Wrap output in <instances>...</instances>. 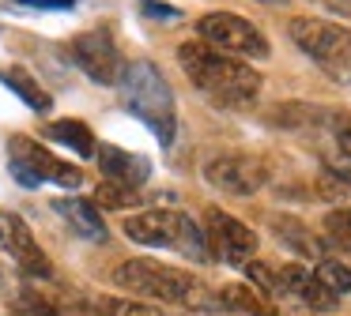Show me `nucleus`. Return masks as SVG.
<instances>
[{"label":"nucleus","mask_w":351,"mask_h":316,"mask_svg":"<svg viewBox=\"0 0 351 316\" xmlns=\"http://www.w3.org/2000/svg\"><path fill=\"white\" fill-rule=\"evenodd\" d=\"M178 60H182L185 75L197 83L200 94H208L212 102L227 105V109H245V105H253L261 94V87H265V75H261L250 60L227 57V53L204 45L200 38L178 45Z\"/></svg>","instance_id":"f257e3e1"},{"label":"nucleus","mask_w":351,"mask_h":316,"mask_svg":"<svg viewBox=\"0 0 351 316\" xmlns=\"http://www.w3.org/2000/svg\"><path fill=\"white\" fill-rule=\"evenodd\" d=\"M117 94H121L125 109L136 113L162 143L174 140V90H170L167 75L152 64V60H132L117 75Z\"/></svg>","instance_id":"f03ea898"},{"label":"nucleus","mask_w":351,"mask_h":316,"mask_svg":"<svg viewBox=\"0 0 351 316\" xmlns=\"http://www.w3.org/2000/svg\"><path fill=\"white\" fill-rule=\"evenodd\" d=\"M117 286L140 293V298H155L167 305H185V308H200V305H215L208 301V290L200 286L197 275L182 267H167L159 260H125L114 271Z\"/></svg>","instance_id":"7ed1b4c3"},{"label":"nucleus","mask_w":351,"mask_h":316,"mask_svg":"<svg viewBox=\"0 0 351 316\" xmlns=\"http://www.w3.org/2000/svg\"><path fill=\"white\" fill-rule=\"evenodd\" d=\"M121 230L136 245L170 248V252H182L197 263H204L212 256L208 252V241H204V230L189 215H182V211H140V215L125 218Z\"/></svg>","instance_id":"20e7f679"},{"label":"nucleus","mask_w":351,"mask_h":316,"mask_svg":"<svg viewBox=\"0 0 351 316\" xmlns=\"http://www.w3.org/2000/svg\"><path fill=\"white\" fill-rule=\"evenodd\" d=\"M287 34L321 72L340 87H351V30L328 19L298 15L287 23Z\"/></svg>","instance_id":"39448f33"},{"label":"nucleus","mask_w":351,"mask_h":316,"mask_svg":"<svg viewBox=\"0 0 351 316\" xmlns=\"http://www.w3.org/2000/svg\"><path fill=\"white\" fill-rule=\"evenodd\" d=\"M197 34L204 45L227 53V57H238V60H265L272 53L261 27L238 12H204L197 19Z\"/></svg>","instance_id":"423d86ee"},{"label":"nucleus","mask_w":351,"mask_h":316,"mask_svg":"<svg viewBox=\"0 0 351 316\" xmlns=\"http://www.w3.org/2000/svg\"><path fill=\"white\" fill-rule=\"evenodd\" d=\"M8 158H12V173H16L19 185L34 188L42 181H57L64 188H76L80 185V170L64 158H57L53 150H46L38 140L31 135H12L8 140Z\"/></svg>","instance_id":"0eeeda50"},{"label":"nucleus","mask_w":351,"mask_h":316,"mask_svg":"<svg viewBox=\"0 0 351 316\" xmlns=\"http://www.w3.org/2000/svg\"><path fill=\"white\" fill-rule=\"evenodd\" d=\"M204 181L227 196H253L268 185V166L257 155H242V150H223L204 162Z\"/></svg>","instance_id":"6e6552de"},{"label":"nucleus","mask_w":351,"mask_h":316,"mask_svg":"<svg viewBox=\"0 0 351 316\" xmlns=\"http://www.w3.org/2000/svg\"><path fill=\"white\" fill-rule=\"evenodd\" d=\"M204 241H208V252L215 260L230 263V267H245L253 260V252H257V233L242 218L227 215L219 207L204 211Z\"/></svg>","instance_id":"1a4fd4ad"},{"label":"nucleus","mask_w":351,"mask_h":316,"mask_svg":"<svg viewBox=\"0 0 351 316\" xmlns=\"http://www.w3.org/2000/svg\"><path fill=\"white\" fill-rule=\"evenodd\" d=\"M69 53L87 79H95L99 87H117L121 53H117V42H114V34H110V27H95V30L76 34L69 42Z\"/></svg>","instance_id":"9d476101"},{"label":"nucleus","mask_w":351,"mask_h":316,"mask_svg":"<svg viewBox=\"0 0 351 316\" xmlns=\"http://www.w3.org/2000/svg\"><path fill=\"white\" fill-rule=\"evenodd\" d=\"M95 158H99L106 181H117V185H125V188H140L147 177H152V162L140 158V155H129V150H121V147L99 143V155Z\"/></svg>","instance_id":"9b49d317"},{"label":"nucleus","mask_w":351,"mask_h":316,"mask_svg":"<svg viewBox=\"0 0 351 316\" xmlns=\"http://www.w3.org/2000/svg\"><path fill=\"white\" fill-rule=\"evenodd\" d=\"M53 211L72 226V233H76L80 241L102 245V241L110 237V230H106V222H102V215H99L95 203H87V200H53Z\"/></svg>","instance_id":"f8f14e48"},{"label":"nucleus","mask_w":351,"mask_h":316,"mask_svg":"<svg viewBox=\"0 0 351 316\" xmlns=\"http://www.w3.org/2000/svg\"><path fill=\"white\" fill-rule=\"evenodd\" d=\"M0 79L8 83L12 90H16L19 98H23L27 105H31L34 113H49L53 109V98H49V90L42 87L38 79H34L27 68H19V64H12V68H0Z\"/></svg>","instance_id":"ddd939ff"},{"label":"nucleus","mask_w":351,"mask_h":316,"mask_svg":"<svg viewBox=\"0 0 351 316\" xmlns=\"http://www.w3.org/2000/svg\"><path fill=\"white\" fill-rule=\"evenodd\" d=\"M12 256H16L19 271L31 278H49L53 271H49V256L38 248V241H34V233L23 226V233L16 237V245H12Z\"/></svg>","instance_id":"4468645a"},{"label":"nucleus","mask_w":351,"mask_h":316,"mask_svg":"<svg viewBox=\"0 0 351 316\" xmlns=\"http://www.w3.org/2000/svg\"><path fill=\"white\" fill-rule=\"evenodd\" d=\"M219 305L223 308H234V313H245V316H276L272 301L261 298L257 290H250V286H223V290H219Z\"/></svg>","instance_id":"2eb2a0df"},{"label":"nucleus","mask_w":351,"mask_h":316,"mask_svg":"<svg viewBox=\"0 0 351 316\" xmlns=\"http://www.w3.org/2000/svg\"><path fill=\"white\" fill-rule=\"evenodd\" d=\"M272 124H280V128H310V124H321V120H332V113L328 109H317V105H306V102H283V105H276L272 109Z\"/></svg>","instance_id":"dca6fc26"},{"label":"nucleus","mask_w":351,"mask_h":316,"mask_svg":"<svg viewBox=\"0 0 351 316\" xmlns=\"http://www.w3.org/2000/svg\"><path fill=\"white\" fill-rule=\"evenodd\" d=\"M49 135H53L57 143H64V147H72L76 155H87V158L99 155V143H95L91 128H87L84 120H53V124H49Z\"/></svg>","instance_id":"f3484780"},{"label":"nucleus","mask_w":351,"mask_h":316,"mask_svg":"<svg viewBox=\"0 0 351 316\" xmlns=\"http://www.w3.org/2000/svg\"><path fill=\"white\" fill-rule=\"evenodd\" d=\"M272 230L280 233V241L287 248H295L298 256H313L317 252V241H313V233L306 230L302 222H298V218H291V215H276L272 218Z\"/></svg>","instance_id":"a211bd4d"},{"label":"nucleus","mask_w":351,"mask_h":316,"mask_svg":"<svg viewBox=\"0 0 351 316\" xmlns=\"http://www.w3.org/2000/svg\"><path fill=\"white\" fill-rule=\"evenodd\" d=\"M313 278H317V282L325 286L328 293H336V298H343V293L351 290V267H348V263H340V260H332V256L317 260Z\"/></svg>","instance_id":"6ab92c4d"},{"label":"nucleus","mask_w":351,"mask_h":316,"mask_svg":"<svg viewBox=\"0 0 351 316\" xmlns=\"http://www.w3.org/2000/svg\"><path fill=\"white\" fill-rule=\"evenodd\" d=\"M95 308L102 316H167V308L147 305V301H129V298H95Z\"/></svg>","instance_id":"aec40b11"},{"label":"nucleus","mask_w":351,"mask_h":316,"mask_svg":"<svg viewBox=\"0 0 351 316\" xmlns=\"http://www.w3.org/2000/svg\"><path fill=\"white\" fill-rule=\"evenodd\" d=\"M136 203H140L136 188H125V185H117V181H102V185L95 188V207L121 211V207H136Z\"/></svg>","instance_id":"412c9836"},{"label":"nucleus","mask_w":351,"mask_h":316,"mask_svg":"<svg viewBox=\"0 0 351 316\" xmlns=\"http://www.w3.org/2000/svg\"><path fill=\"white\" fill-rule=\"evenodd\" d=\"M325 233L328 245H336L340 252L351 256V207H332L325 215Z\"/></svg>","instance_id":"4be33fe9"},{"label":"nucleus","mask_w":351,"mask_h":316,"mask_svg":"<svg viewBox=\"0 0 351 316\" xmlns=\"http://www.w3.org/2000/svg\"><path fill=\"white\" fill-rule=\"evenodd\" d=\"M8 308H12V316H61L46 298H38V293H31V290H19Z\"/></svg>","instance_id":"5701e85b"},{"label":"nucleus","mask_w":351,"mask_h":316,"mask_svg":"<svg viewBox=\"0 0 351 316\" xmlns=\"http://www.w3.org/2000/svg\"><path fill=\"white\" fill-rule=\"evenodd\" d=\"M23 218H16L12 211H0V248L4 252H12V245H16V237L23 233Z\"/></svg>","instance_id":"b1692460"},{"label":"nucleus","mask_w":351,"mask_h":316,"mask_svg":"<svg viewBox=\"0 0 351 316\" xmlns=\"http://www.w3.org/2000/svg\"><path fill=\"white\" fill-rule=\"evenodd\" d=\"M332 128H336V143H340V150L351 158V117L348 113H332Z\"/></svg>","instance_id":"393cba45"},{"label":"nucleus","mask_w":351,"mask_h":316,"mask_svg":"<svg viewBox=\"0 0 351 316\" xmlns=\"http://www.w3.org/2000/svg\"><path fill=\"white\" fill-rule=\"evenodd\" d=\"M140 12H144V15H159V19H178L174 8H159V4H140Z\"/></svg>","instance_id":"a878e982"},{"label":"nucleus","mask_w":351,"mask_h":316,"mask_svg":"<svg viewBox=\"0 0 351 316\" xmlns=\"http://www.w3.org/2000/svg\"><path fill=\"white\" fill-rule=\"evenodd\" d=\"M16 4H31V8H72V0H16Z\"/></svg>","instance_id":"bb28decb"},{"label":"nucleus","mask_w":351,"mask_h":316,"mask_svg":"<svg viewBox=\"0 0 351 316\" xmlns=\"http://www.w3.org/2000/svg\"><path fill=\"white\" fill-rule=\"evenodd\" d=\"M185 316H227L219 305H200V308H185Z\"/></svg>","instance_id":"cd10ccee"},{"label":"nucleus","mask_w":351,"mask_h":316,"mask_svg":"<svg viewBox=\"0 0 351 316\" xmlns=\"http://www.w3.org/2000/svg\"><path fill=\"white\" fill-rule=\"evenodd\" d=\"M261 4H287V0H261Z\"/></svg>","instance_id":"c85d7f7f"}]
</instances>
